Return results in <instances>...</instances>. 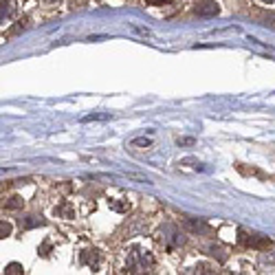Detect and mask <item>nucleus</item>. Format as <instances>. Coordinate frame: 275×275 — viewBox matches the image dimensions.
Segmentation results:
<instances>
[{
  "instance_id": "nucleus-1",
  "label": "nucleus",
  "mask_w": 275,
  "mask_h": 275,
  "mask_svg": "<svg viewBox=\"0 0 275 275\" xmlns=\"http://www.w3.org/2000/svg\"><path fill=\"white\" fill-rule=\"evenodd\" d=\"M158 242L163 244V249H168V251H174L176 247H181L183 242H185V238L179 229L174 227V225H163L161 229H158Z\"/></svg>"
},
{
  "instance_id": "nucleus-2",
  "label": "nucleus",
  "mask_w": 275,
  "mask_h": 275,
  "mask_svg": "<svg viewBox=\"0 0 275 275\" xmlns=\"http://www.w3.org/2000/svg\"><path fill=\"white\" fill-rule=\"evenodd\" d=\"M152 266H154V258H152L148 251H141V249L132 251L130 258H128V271L130 273H141V271H148Z\"/></svg>"
},
{
  "instance_id": "nucleus-3",
  "label": "nucleus",
  "mask_w": 275,
  "mask_h": 275,
  "mask_svg": "<svg viewBox=\"0 0 275 275\" xmlns=\"http://www.w3.org/2000/svg\"><path fill=\"white\" fill-rule=\"evenodd\" d=\"M240 242L242 244H247V247H255V249H260V247H268V242L266 238H262V236H255V234H244V231H240Z\"/></svg>"
},
{
  "instance_id": "nucleus-4",
  "label": "nucleus",
  "mask_w": 275,
  "mask_h": 275,
  "mask_svg": "<svg viewBox=\"0 0 275 275\" xmlns=\"http://www.w3.org/2000/svg\"><path fill=\"white\" fill-rule=\"evenodd\" d=\"M185 229L192 231V234H209V225L205 223V220H196V218H189L185 220Z\"/></svg>"
},
{
  "instance_id": "nucleus-5",
  "label": "nucleus",
  "mask_w": 275,
  "mask_h": 275,
  "mask_svg": "<svg viewBox=\"0 0 275 275\" xmlns=\"http://www.w3.org/2000/svg\"><path fill=\"white\" fill-rule=\"evenodd\" d=\"M218 5L216 3H200L196 5V9H194V14L200 16V18H211V16H218Z\"/></svg>"
},
{
  "instance_id": "nucleus-6",
  "label": "nucleus",
  "mask_w": 275,
  "mask_h": 275,
  "mask_svg": "<svg viewBox=\"0 0 275 275\" xmlns=\"http://www.w3.org/2000/svg\"><path fill=\"white\" fill-rule=\"evenodd\" d=\"M14 3L11 0H3V9H0V18H3V22L5 20H9L11 16H14Z\"/></svg>"
},
{
  "instance_id": "nucleus-7",
  "label": "nucleus",
  "mask_w": 275,
  "mask_h": 275,
  "mask_svg": "<svg viewBox=\"0 0 275 275\" xmlns=\"http://www.w3.org/2000/svg\"><path fill=\"white\" fill-rule=\"evenodd\" d=\"M82 260L86 262V264H90L93 268H97V266H99V253H97V251H84Z\"/></svg>"
},
{
  "instance_id": "nucleus-8",
  "label": "nucleus",
  "mask_w": 275,
  "mask_h": 275,
  "mask_svg": "<svg viewBox=\"0 0 275 275\" xmlns=\"http://www.w3.org/2000/svg\"><path fill=\"white\" fill-rule=\"evenodd\" d=\"M42 223H44V220H42V218H38V216H27V218H24V227H27V229H31V227H38V225H42Z\"/></svg>"
},
{
  "instance_id": "nucleus-9",
  "label": "nucleus",
  "mask_w": 275,
  "mask_h": 275,
  "mask_svg": "<svg viewBox=\"0 0 275 275\" xmlns=\"http://www.w3.org/2000/svg\"><path fill=\"white\" fill-rule=\"evenodd\" d=\"M5 207H7V209H20V207H22V200L18 198V196H14V198H9V203L5 205Z\"/></svg>"
},
{
  "instance_id": "nucleus-10",
  "label": "nucleus",
  "mask_w": 275,
  "mask_h": 275,
  "mask_svg": "<svg viewBox=\"0 0 275 275\" xmlns=\"http://www.w3.org/2000/svg\"><path fill=\"white\" fill-rule=\"evenodd\" d=\"M14 273H22V266L20 264H9L5 268V275H14Z\"/></svg>"
},
{
  "instance_id": "nucleus-11",
  "label": "nucleus",
  "mask_w": 275,
  "mask_h": 275,
  "mask_svg": "<svg viewBox=\"0 0 275 275\" xmlns=\"http://www.w3.org/2000/svg\"><path fill=\"white\" fill-rule=\"evenodd\" d=\"M9 234H11V225L9 223H3V225H0V236L7 238Z\"/></svg>"
},
{
  "instance_id": "nucleus-12",
  "label": "nucleus",
  "mask_w": 275,
  "mask_h": 275,
  "mask_svg": "<svg viewBox=\"0 0 275 275\" xmlns=\"http://www.w3.org/2000/svg\"><path fill=\"white\" fill-rule=\"evenodd\" d=\"M132 145H150V139H134Z\"/></svg>"
},
{
  "instance_id": "nucleus-13",
  "label": "nucleus",
  "mask_w": 275,
  "mask_h": 275,
  "mask_svg": "<svg viewBox=\"0 0 275 275\" xmlns=\"http://www.w3.org/2000/svg\"><path fill=\"white\" fill-rule=\"evenodd\" d=\"M150 5H168V3H172V0H148Z\"/></svg>"
},
{
  "instance_id": "nucleus-14",
  "label": "nucleus",
  "mask_w": 275,
  "mask_h": 275,
  "mask_svg": "<svg viewBox=\"0 0 275 275\" xmlns=\"http://www.w3.org/2000/svg\"><path fill=\"white\" fill-rule=\"evenodd\" d=\"M262 3H273V0H262Z\"/></svg>"
},
{
  "instance_id": "nucleus-15",
  "label": "nucleus",
  "mask_w": 275,
  "mask_h": 275,
  "mask_svg": "<svg viewBox=\"0 0 275 275\" xmlns=\"http://www.w3.org/2000/svg\"><path fill=\"white\" fill-rule=\"evenodd\" d=\"M48 3H55V0H48Z\"/></svg>"
}]
</instances>
